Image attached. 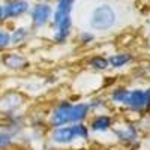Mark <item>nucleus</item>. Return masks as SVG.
<instances>
[{"instance_id":"nucleus-18","label":"nucleus","mask_w":150,"mask_h":150,"mask_svg":"<svg viewBox=\"0 0 150 150\" xmlns=\"http://www.w3.org/2000/svg\"><path fill=\"white\" fill-rule=\"evenodd\" d=\"M12 143V135L8 131H0V150L6 149Z\"/></svg>"},{"instance_id":"nucleus-19","label":"nucleus","mask_w":150,"mask_h":150,"mask_svg":"<svg viewBox=\"0 0 150 150\" xmlns=\"http://www.w3.org/2000/svg\"><path fill=\"white\" fill-rule=\"evenodd\" d=\"M81 41L84 42V44H89V42H92L93 41V35H90V33H87V32H84V33H81Z\"/></svg>"},{"instance_id":"nucleus-14","label":"nucleus","mask_w":150,"mask_h":150,"mask_svg":"<svg viewBox=\"0 0 150 150\" xmlns=\"http://www.w3.org/2000/svg\"><path fill=\"white\" fill-rule=\"evenodd\" d=\"M89 65H90L93 69L104 71V69H107V68H108V60H107L105 57H102V56H95V57H92V59H90Z\"/></svg>"},{"instance_id":"nucleus-1","label":"nucleus","mask_w":150,"mask_h":150,"mask_svg":"<svg viewBox=\"0 0 150 150\" xmlns=\"http://www.w3.org/2000/svg\"><path fill=\"white\" fill-rule=\"evenodd\" d=\"M51 138L54 143L59 144H69L75 138L87 140L89 138V129L81 123H74L72 126H60V128H54Z\"/></svg>"},{"instance_id":"nucleus-13","label":"nucleus","mask_w":150,"mask_h":150,"mask_svg":"<svg viewBox=\"0 0 150 150\" xmlns=\"http://www.w3.org/2000/svg\"><path fill=\"white\" fill-rule=\"evenodd\" d=\"M27 35H29L27 29H24V27L15 29L14 32L11 33V45H17V44L24 42V39L27 38Z\"/></svg>"},{"instance_id":"nucleus-11","label":"nucleus","mask_w":150,"mask_h":150,"mask_svg":"<svg viewBox=\"0 0 150 150\" xmlns=\"http://www.w3.org/2000/svg\"><path fill=\"white\" fill-rule=\"evenodd\" d=\"M111 117L108 116H96L93 120H92V129L96 131V132H102V131H107L111 128Z\"/></svg>"},{"instance_id":"nucleus-7","label":"nucleus","mask_w":150,"mask_h":150,"mask_svg":"<svg viewBox=\"0 0 150 150\" xmlns=\"http://www.w3.org/2000/svg\"><path fill=\"white\" fill-rule=\"evenodd\" d=\"M74 3H75V0H59L57 9H56L54 17H53L54 26L59 24V23H62V21L68 20V18H71V12H72Z\"/></svg>"},{"instance_id":"nucleus-15","label":"nucleus","mask_w":150,"mask_h":150,"mask_svg":"<svg viewBox=\"0 0 150 150\" xmlns=\"http://www.w3.org/2000/svg\"><path fill=\"white\" fill-rule=\"evenodd\" d=\"M128 93H129V90H126V89H116L111 93V99L117 104H125V101L128 98Z\"/></svg>"},{"instance_id":"nucleus-8","label":"nucleus","mask_w":150,"mask_h":150,"mask_svg":"<svg viewBox=\"0 0 150 150\" xmlns=\"http://www.w3.org/2000/svg\"><path fill=\"white\" fill-rule=\"evenodd\" d=\"M2 63L9 69H21L27 66V60L18 53H6L2 57Z\"/></svg>"},{"instance_id":"nucleus-9","label":"nucleus","mask_w":150,"mask_h":150,"mask_svg":"<svg viewBox=\"0 0 150 150\" xmlns=\"http://www.w3.org/2000/svg\"><path fill=\"white\" fill-rule=\"evenodd\" d=\"M89 104H72L69 108V123H80L89 114Z\"/></svg>"},{"instance_id":"nucleus-5","label":"nucleus","mask_w":150,"mask_h":150,"mask_svg":"<svg viewBox=\"0 0 150 150\" xmlns=\"http://www.w3.org/2000/svg\"><path fill=\"white\" fill-rule=\"evenodd\" d=\"M71 102H62L60 105H57V108L53 111L51 114V125L54 128H60V126H65L66 123H69V108H71Z\"/></svg>"},{"instance_id":"nucleus-4","label":"nucleus","mask_w":150,"mask_h":150,"mask_svg":"<svg viewBox=\"0 0 150 150\" xmlns=\"http://www.w3.org/2000/svg\"><path fill=\"white\" fill-rule=\"evenodd\" d=\"M51 14H53L51 6H48L45 3L36 5L32 9V23H33V26L41 27V26H44V24H47L48 20L51 18Z\"/></svg>"},{"instance_id":"nucleus-3","label":"nucleus","mask_w":150,"mask_h":150,"mask_svg":"<svg viewBox=\"0 0 150 150\" xmlns=\"http://www.w3.org/2000/svg\"><path fill=\"white\" fill-rule=\"evenodd\" d=\"M29 11L27 0H8L3 3V14L6 18H18Z\"/></svg>"},{"instance_id":"nucleus-17","label":"nucleus","mask_w":150,"mask_h":150,"mask_svg":"<svg viewBox=\"0 0 150 150\" xmlns=\"http://www.w3.org/2000/svg\"><path fill=\"white\" fill-rule=\"evenodd\" d=\"M117 135L125 141H135V138H137V132L132 128H128L126 131H119Z\"/></svg>"},{"instance_id":"nucleus-10","label":"nucleus","mask_w":150,"mask_h":150,"mask_svg":"<svg viewBox=\"0 0 150 150\" xmlns=\"http://www.w3.org/2000/svg\"><path fill=\"white\" fill-rule=\"evenodd\" d=\"M71 27H72V20L71 18L56 24L54 26V30H56L54 32V39H56V42H63L71 33Z\"/></svg>"},{"instance_id":"nucleus-16","label":"nucleus","mask_w":150,"mask_h":150,"mask_svg":"<svg viewBox=\"0 0 150 150\" xmlns=\"http://www.w3.org/2000/svg\"><path fill=\"white\" fill-rule=\"evenodd\" d=\"M11 45V33L0 27V51Z\"/></svg>"},{"instance_id":"nucleus-21","label":"nucleus","mask_w":150,"mask_h":150,"mask_svg":"<svg viewBox=\"0 0 150 150\" xmlns=\"http://www.w3.org/2000/svg\"><path fill=\"white\" fill-rule=\"evenodd\" d=\"M147 69H149V72H150V65H149V68H147Z\"/></svg>"},{"instance_id":"nucleus-12","label":"nucleus","mask_w":150,"mask_h":150,"mask_svg":"<svg viewBox=\"0 0 150 150\" xmlns=\"http://www.w3.org/2000/svg\"><path fill=\"white\" fill-rule=\"evenodd\" d=\"M107 60H108V65H111L112 68H122V66H125L126 63H129V62H131V56L125 54V53H120V54L111 56Z\"/></svg>"},{"instance_id":"nucleus-20","label":"nucleus","mask_w":150,"mask_h":150,"mask_svg":"<svg viewBox=\"0 0 150 150\" xmlns=\"http://www.w3.org/2000/svg\"><path fill=\"white\" fill-rule=\"evenodd\" d=\"M5 20V14H3V5H0V23Z\"/></svg>"},{"instance_id":"nucleus-6","label":"nucleus","mask_w":150,"mask_h":150,"mask_svg":"<svg viewBox=\"0 0 150 150\" xmlns=\"http://www.w3.org/2000/svg\"><path fill=\"white\" fill-rule=\"evenodd\" d=\"M125 104H126L129 108H132V110H141V108L147 107V92L146 90H140V89L129 92Z\"/></svg>"},{"instance_id":"nucleus-2","label":"nucleus","mask_w":150,"mask_h":150,"mask_svg":"<svg viewBox=\"0 0 150 150\" xmlns=\"http://www.w3.org/2000/svg\"><path fill=\"white\" fill-rule=\"evenodd\" d=\"M116 23V12L110 5L98 6L90 17V26L96 30H107L114 26Z\"/></svg>"}]
</instances>
